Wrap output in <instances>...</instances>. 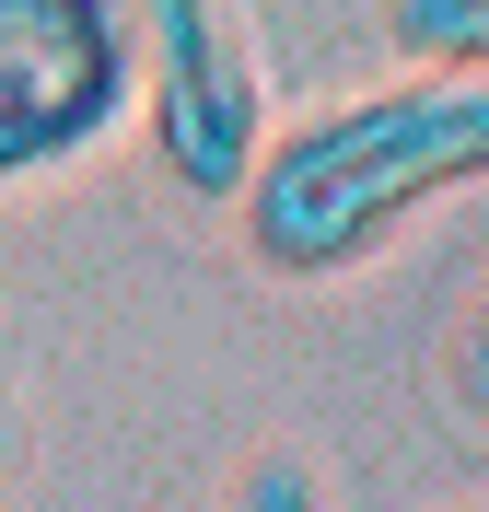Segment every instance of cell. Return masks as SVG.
I'll return each mask as SVG.
<instances>
[{"mask_svg":"<svg viewBox=\"0 0 489 512\" xmlns=\"http://www.w3.org/2000/svg\"><path fill=\"white\" fill-rule=\"evenodd\" d=\"M396 59H443V70H489V0H385Z\"/></svg>","mask_w":489,"mask_h":512,"instance_id":"cell-4","label":"cell"},{"mask_svg":"<svg viewBox=\"0 0 489 512\" xmlns=\"http://www.w3.org/2000/svg\"><path fill=\"white\" fill-rule=\"evenodd\" d=\"M455 396H466V408L489 419V291H478V315L455 326Z\"/></svg>","mask_w":489,"mask_h":512,"instance_id":"cell-6","label":"cell"},{"mask_svg":"<svg viewBox=\"0 0 489 512\" xmlns=\"http://www.w3.org/2000/svg\"><path fill=\"white\" fill-rule=\"evenodd\" d=\"M466 187H489V70L408 59L396 82H361L326 117L257 140L233 222H245V256L268 280L315 291V280L373 268L420 210H443Z\"/></svg>","mask_w":489,"mask_h":512,"instance_id":"cell-1","label":"cell"},{"mask_svg":"<svg viewBox=\"0 0 489 512\" xmlns=\"http://www.w3.org/2000/svg\"><path fill=\"white\" fill-rule=\"evenodd\" d=\"M117 117H140L129 0H0V187L82 163Z\"/></svg>","mask_w":489,"mask_h":512,"instance_id":"cell-2","label":"cell"},{"mask_svg":"<svg viewBox=\"0 0 489 512\" xmlns=\"http://www.w3.org/2000/svg\"><path fill=\"white\" fill-rule=\"evenodd\" d=\"M0 466H12V419H0Z\"/></svg>","mask_w":489,"mask_h":512,"instance_id":"cell-7","label":"cell"},{"mask_svg":"<svg viewBox=\"0 0 489 512\" xmlns=\"http://www.w3.org/2000/svg\"><path fill=\"white\" fill-rule=\"evenodd\" d=\"M140 35V117H152V163L187 198L245 187V163L268 140V94H257V47H245V12L233 0H129Z\"/></svg>","mask_w":489,"mask_h":512,"instance_id":"cell-3","label":"cell"},{"mask_svg":"<svg viewBox=\"0 0 489 512\" xmlns=\"http://www.w3.org/2000/svg\"><path fill=\"white\" fill-rule=\"evenodd\" d=\"M222 512H326V489H315L303 454H257V466L222 489Z\"/></svg>","mask_w":489,"mask_h":512,"instance_id":"cell-5","label":"cell"}]
</instances>
